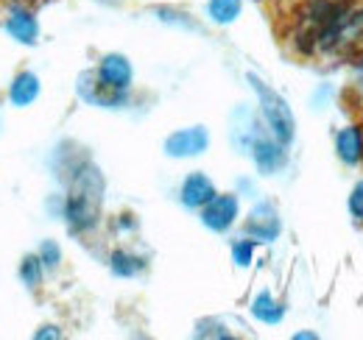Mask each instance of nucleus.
Here are the masks:
<instances>
[{
	"label": "nucleus",
	"mask_w": 363,
	"mask_h": 340,
	"mask_svg": "<svg viewBox=\"0 0 363 340\" xmlns=\"http://www.w3.org/2000/svg\"><path fill=\"white\" fill-rule=\"evenodd\" d=\"M79 95L92 103V106H101V109H118V106H123L126 103V92L123 89H115V86L104 84L101 79H98V73L90 70V73H82L79 76Z\"/></svg>",
	"instance_id": "6"
},
{
	"label": "nucleus",
	"mask_w": 363,
	"mask_h": 340,
	"mask_svg": "<svg viewBox=\"0 0 363 340\" xmlns=\"http://www.w3.org/2000/svg\"><path fill=\"white\" fill-rule=\"evenodd\" d=\"M6 31H9L20 45H34L40 40V23H37V17H34L28 8H23V6H14V8L9 11Z\"/></svg>",
	"instance_id": "10"
},
{
	"label": "nucleus",
	"mask_w": 363,
	"mask_h": 340,
	"mask_svg": "<svg viewBox=\"0 0 363 340\" xmlns=\"http://www.w3.org/2000/svg\"><path fill=\"white\" fill-rule=\"evenodd\" d=\"M249 79V84L252 89L257 92V101H260V115H263V120H266V126L272 131L274 137L282 142V145H291L294 142V137H296V120H294V112H291V106H288V101L272 89V86L266 84L260 76H255V73H249L246 76Z\"/></svg>",
	"instance_id": "2"
},
{
	"label": "nucleus",
	"mask_w": 363,
	"mask_h": 340,
	"mask_svg": "<svg viewBox=\"0 0 363 340\" xmlns=\"http://www.w3.org/2000/svg\"><path fill=\"white\" fill-rule=\"evenodd\" d=\"M109 268L121 279H135L137 273L145 271V259L132 254V251H115V254L109 256Z\"/></svg>",
	"instance_id": "14"
},
{
	"label": "nucleus",
	"mask_w": 363,
	"mask_h": 340,
	"mask_svg": "<svg viewBox=\"0 0 363 340\" xmlns=\"http://www.w3.org/2000/svg\"><path fill=\"white\" fill-rule=\"evenodd\" d=\"M238 215H240V201L235 193H216V198L210 204L201 207V223L216 232V234H224L229 232L235 223H238Z\"/></svg>",
	"instance_id": "3"
},
{
	"label": "nucleus",
	"mask_w": 363,
	"mask_h": 340,
	"mask_svg": "<svg viewBox=\"0 0 363 340\" xmlns=\"http://www.w3.org/2000/svg\"><path fill=\"white\" fill-rule=\"evenodd\" d=\"M335 154L344 165H358L363 162V128L347 126L335 134Z\"/></svg>",
	"instance_id": "11"
},
{
	"label": "nucleus",
	"mask_w": 363,
	"mask_h": 340,
	"mask_svg": "<svg viewBox=\"0 0 363 340\" xmlns=\"http://www.w3.org/2000/svg\"><path fill=\"white\" fill-rule=\"evenodd\" d=\"M243 232H246V237H252L255 243H274V240L279 237L282 220H279V212H277V207H274L272 201H260V204L249 212L246 223H243Z\"/></svg>",
	"instance_id": "4"
},
{
	"label": "nucleus",
	"mask_w": 363,
	"mask_h": 340,
	"mask_svg": "<svg viewBox=\"0 0 363 340\" xmlns=\"http://www.w3.org/2000/svg\"><path fill=\"white\" fill-rule=\"evenodd\" d=\"M240 11H243V0H210V3H207V14H210V20L218 23V26L235 23V20L240 17Z\"/></svg>",
	"instance_id": "15"
},
{
	"label": "nucleus",
	"mask_w": 363,
	"mask_h": 340,
	"mask_svg": "<svg viewBox=\"0 0 363 340\" xmlns=\"http://www.w3.org/2000/svg\"><path fill=\"white\" fill-rule=\"evenodd\" d=\"M255 240L252 237H240V240H235L232 243V262L238 265V268H249L252 265V259H255Z\"/></svg>",
	"instance_id": "17"
},
{
	"label": "nucleus",
	"mask_w": 363,
	"mask_h": 340,
	"mask_svg": "<svg viewBox=\"0 0 363 340\" xmlns=\"http://www.w3.org/2000/svg\"><path fill=\"white\" fill-rule=\"evenodd\" d=\"M210 148V131L204 126H190L174 131L165 140V154L171 159H190V157H201Z\"/></svg>",
	"instance_id": "5"
},
{
	"label": "nucleus",
	"mask_w": 363,
	"mask_h": 340,
	"mask_svg": "<svg viewBox=\"0 0 363 340\" xmlns=\"http://www.w3.org/2000/svg\"><path fill=\"white\" fill-rule=\"evenodd\" d=\"M347 207H350V215H352L355 220H361V223H363V178L355 184V187H352Z\"/></svg>",
	"instance_id": "20"
},
{
	"label": "nucleus",
	"mask_w": 363,
	"mask_h": 340,
	"mask_svg": "<svg viewBox=\"0 0 363 340\" xmlns=\"http://www.w3.org/2000/svg\"><path fill=\"white\" fill-rule=\"evenodd\" d=\"M296 340H316V332H296Z\"/></svg>",
	"instance_id": "22"
},
{
	"label": "nucleus",
	"mask_w": 363,
	"mask_h": 340,
	"mask_svg": "<svg viewBox=\"0 0 363 340\" xmlns=\"http://www.w3.org/2000/svg\"><path fill=\"white\" fill-rule=\"evenodd\" d=\"M40 92H43L40 76L31 73V70H26V73L14 76V81L9 86V101H11V106H20L23 109V106H31L40 98Z\"/></svg>",
	"instance_id": "12"
},
{
	"label": "nucleus",
	"mask_w": 363,
	"mask_h": 340,
	"mask_svg": "<svg viewBox=\"0 0 363 340\" xmlns=\"http://www.w3.org/2000/svg\"><path fill=\"white\" fill-rule=\"evenodd\" d=\"M98 79L104 81V84L115 86V89H123V92H129V86H132V79H135V70H132V62L126 59V56H121V53H106L101 62H98Z\"/></svg>",
	"instance_id": "9"
},
{
	"label": "nucleus",
	"mask_w": 363,
	"mask_h": 340,
	"mask_svg": "<svg viewBox=\"0 0 363 340\" xmlns=\"http://www.w3.org/2000/svg\"><path fill=\"white\" fill-rule=\"evenodd\" d=\"M43 273H45V265H43L40 254L26 256V259L20 262V279H23L26 288H37V285L43 282Z\"/></svg>",
	"instance_id": "16"
},
{
	"label": "nucleus",
	"mask_w": 363,
	"mask_h": 340,
	"mask_svg": "<svg viewBox=\"0 0 363 340\" xmlns=\"http://www.w3.org/2000/svg\"><path fill=\"white\" fill-rule=\"evenodd\" d=\"M288 145H282L277 137H266V134H255L252 137V159H255V165L257 170L263 173V176H274L277 170L285 168V162H288V151H285Z\"/></svg>",
	"instance_id": "7"
},
{
	"label": "nucleus",
	"mask_w": 363,
	"mask_h": 340,
	"mask_svg": "<svg viewBox=\"0 0 363 340\" xmlns=\"http://www.w3.org/2000/svg\"><path fill=\"white\" fill-rule=\"evenodd\" d=\"M252 315H255L260 324L277 327V324H282V318H285V304L277 301L269 290H263V293H257L255 301H252Z\"/></svg>",
	"instance_id": "13"
},
{
	"label": "nucleus",
	"mask_w": 363,
	"mask_h": 340,
	"mask_svg": "<svg viewBox=\"0 0 363 340\" xmlns=\"http://www.w3.org/2000/svg\"><path fill=\"white\" fill-rule=\"evenodd\" d=\"M355 70H358V84L363 86V59L358 62V64H355Z\"/></svg>",
	"instance_id": "23"
},
{
	"label": "nucleus",
	"mask_w": 363,
	"mask_h": 340,
	"mask_svg": "<svg viewBox=\"0 0 363 340\" xmlns=\"http://www.w3.org/2000/svg\"><path fill=\"white\" fill-rule=\"evenodd\" d=\"M104 204V176L92 162H82L73 170L70 196L65 198V220L73 234H84L95 229Z\"/></svg>",
	"instance_id": "1"
},
{
	"label": "nucleus",
	"mask_w": 363,
	"mask_h": 340,
	"mask_svg": "<svg viewBox=\"0 0 363 340\" xmlns=\"http://www.w3.org/2000/svg\"><path fill=\"white\" fill-rule=\"evenodd\" d=\"M40 259H43L45 271H53V268H59V262H62V249H59L53 240H45L43 249H40Z\"/></svg>",
	"instance_id": "19"
},
{
	"label": "nucleus",
	"mask_w": 363,
	"mask_h": 340,
	"mask_svg": "<svg viewBox=\"0 0 363 340\" xmlns=\"http://www.w3.org/2000/svg\"><path fill=\"white\" fill-rule=\"evenodd\" d=\"M196 338H232L227 332V327L216 318H201L196 321Z\"/></svg>",
	"instance_id": "18"
},
{
	"label": "nucleus",
	"mask_w": 363,
	"mask_h": 340,
	"mask_svg": "<svg viewBox=\"0 0 363 340\" xmlns=\"http://www.w3.org/2000/svg\"><path fill=\"white\" fill-rule=\"evenodd\" d=\"M216 184L210 181V176H204L201 170H196V173H187L184 176V181H182L179 187V201L182 207H187V210H201L204 204H210L213 198H216Z\"/></svg>",
	"instance_id": "8"
},
{
	"label": "nucleus",
	"mask_w": 363,
	"mask_h": 340,
	"mask_svg": "<svg viewBox=\"0 0 363 340\" xmlns=\"http://www.w3.org/2000/svg\"><path fill=\"white\" fill-rule=\"evenodd\" d=\"M34 338H37V340H45V338H62V332H59V327H50V324H48V327H43L40 332H34Z\"/></svg>",
	"instance_id": "21"
}]
</instances>
